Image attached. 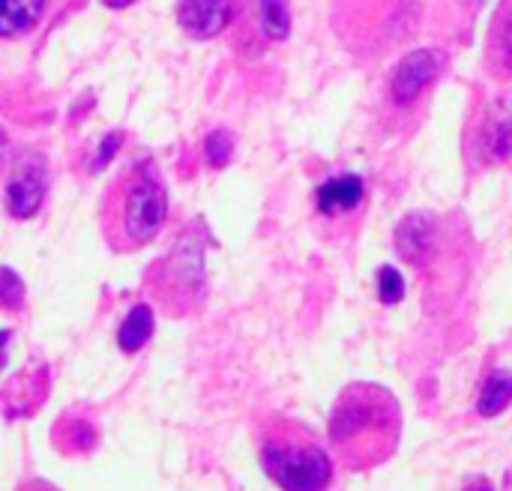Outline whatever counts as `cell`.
<instances>
[{
	"mask_svg": "<svg viewBox=\"0 0 512 491\" xmlns=\"http://www.w3.org/2000/svg\"><path fill=\"white\" fill-rule=\"evenodd\" d=\"M24 303V282L12 267H0V309H21Z\"/></svg>",
	"mask_w": 512,
	"mask_h": 491,
	"instance_id": "18",
	"label": "cell"
},
{
	"mask_svg": "<svg viewBox=\"0 0 512 491\" xmlns=\"http://www.w3.org/2000/svg\"><path fill=\"white\" fill-rule=\"evenodd\" d=\"M234 18V0H180L177 24L192 39H213Z\"/></svg>",
	"mask_w": 512,
	"mask_h": 491,
	"instance_id": "8",
	"label": "cell"
},
{
	"mask_svg": "<svg viewBox=\"0 0 512 491\" xmlns=\"http://www.w3.org/2000/svg\"><path fill=\"white\" fill-rule=\"evenodd\" d=\"M378 300L384 306H396L405 300V276L393 264H384L378 270Z\"/></svg>",
	"mask_w": 512,
	"mask_h": 491,
	"instance_id": "16",
	"label": "cell"
},
{
	"mask_svg": "<svg viewBox=\"0 0 512 491\" xmlns=\"http://www.w3.org/2000/svg\"><path fill=\"white\" fill-rule=\"evenodd\" d=\"M150 336H153V312H150V306H135L129 315H126V321L120 324V330H117V345H120V351H126V354H135V351H141L147 342H150Z\"/></svg>",
	"mask_w": 512,
	"mask_h": 491,
	"instance_id": "13",
	"label": "cell"
},
{
	"mask_svg": "<svg viewBox=\"0 0 512 491\" xmlns=\"http://www.w3.org/2000/svg\"><path fill=\"white\" fill-rule=\"evenodd\" d=\"M438 246V225L429 213H408L396 228V252L408 264H423Z\"/></svg>",
	"mask_w": 512,
	"mask_h": 491,
	"instance_id": "9",
	"label": "cell"
},
{
	"mask_svg": "<svg viewBox=\"0 0 512 491\" xmlns=\"http://www.w3.org/2000/svg\"><path fill=\"white\" fill-rule=\"evenodd\" d=\"M363 195H366V183L360 174H339L318 186L315 207L324 219H336V216L354 213L360 207Z\"/></svg>",
	"mask_w": 512,
	"mask_h": 491,
	"instance_id": "10",
	"label": "cell"
},
{
	"mask_svg": "<svg viewBox=\"0 0 512 491\" xmlns=\"http://www.w3.org/2000/svg\"><path fill=\"white\" fill-rule=\"evenodd\" d=\"M471 3H474V6H480V3H483V0H471Z\"/></svg>",
	"mask_w": 512,
	"mask_h": 491,
	"instance_id": "25",
	"label": "cell"
},
{
	"mask_svg": "<svg viewBox=\"0 0 512 491\" xmlns=\"http://www.w3.org/2000/svg\"><path fill=\"white\" fill-rule=\"evenodd\" d=\"M201 231V225H198ZM198 231H186L174 249L159 258L147 276L150 294L174 315H186L201 306L207 291V273H204V240Z\"/></svg>",
	"mask_w": 512,
	"mask_h": 491,
	"instance_id": "4",
	"label": "cell"
},
{
	"mask_svg": "<svg viewBox=\"0 0 512 491\" xmlns=\"http://www.w3.org/2000/svg\"><path fill=\"white\" fill-rule=\"evenodd\" d=\"M48 159L39 150H18L6 177L3 204L12 219H33L45 201Z\"/></svg>",
	"mask_w": 512,
	"mask_h": 491,
	"instance_id": "5",
	"label": "cell"
},
{
	"mask_svg": "<svg viewBox=\"0 0 512 491\" xmlns=\"http://www.w3.org/2000/svg\"><path fill=\"white\" fill-rule=\"evenodd\" d=\"M168 219V195L150 159L129 165L99 207L102 237L114 252H132L156 240Z\"/></svg>",
	"mask_w": 512,
	"mask_h": 491,
	"instance_id": "2",
	"label": "cell"
},
{
	"mask_svg": "<svg viewBox=\"0 0 512 491\" xmlns=\"http://www.w3.org/2000/svg\"><path fill=\"white\" fill-rule=\"evenodd\" d=\"M441 66L444 63H441V54L435 48L408 51L390 75V99L396 105H411L438 78Z\"/></svg>",
	"mask_w": 512,
	"mask_h": 491,
	"instance_id": "6",
	"label": "cell"
},
{
	"mask_svg": "<svg viewBox=\"0 0 512 491\" xmlns=\"http://www.w3.org/2000/svg\"><path fill=\"white\" fill-rule=\"evenodd\" d=\"M15 491H60L57 486H51V483H45V480H27V483H21Z\"/></svg>",
	"mask_w": 512,
	"mask_h": 491,
	"instance_id": "20",
	"label": "cell"
},
{
	"mask_svg": "<svg viewBox=\"0 0 512 491\" xmlns=\"http://www.w3.org/2000/svg\"><path fill=\"white\" fill-rule=\"evenodd\" d=\"M477 153L483 162H507L512 156V96H498L486 105L477 123Z\"/></svg>",
	"mask_w": 512,
	"mask_h": 491,
	"instance_id": "7",
	"label": "cell"
},
{
	"mask_svg": "<svg viewBox=\"0 0 512 491\" xmlns=\"http://www.w3.org/2000/svg\"><path fill=\"white\" fill-rule=\"evenodd\" d=\"M120 144H123V132H108L102 138V144H99V156L93 159V171H102L105 165H111V159H114Z\"/></svg>",
	"mask_w": 512,
	"mask_h": 491,
	"instance_id": "19",
	"label": "cell"
},
{
	"mask_svg": "<svg viewBox=\"0 0 512 491\" xmlns=\"http://www.w3.org/2000/svg\"><path fill=\"white\" fill-rule=\"evenodd\" d=\"M261 468L285 491H327L333 477L330 456L297 429H276L267 435Z\"/></svg>",
	"mask_w": 512,
	"mask_h": 491,
	"instance_id": "3",
	"label": "cell"
},
{
	"mask_svg": "<svg viewBox=\"0 0 512 491\" xmlns=\"http://www.w3.org/2000/svg\"><path fill=\"white\" fill-rule=\"evenodd\" d=\"M402 414L390 390L378 384L348 387L330 420V441L348 468H375L399 447Z\"/></svg>",
	"mask_w": 512,
	"mask_h": 491,
	"instance_id": "1",
	"label": "cell"
},
{
	"mask_svg": "<svg viewBox=\"0 0 512 491\" xmlns=\"http://www.w3.org/2000/svg\"><path fill=\"white\" fill-rule=\"evenodd\" d=\"M6 342H9V330L0 333V366H3V354H6Z\"/></svg>",
	"mask_w": 512,
	"mask_h": 491,
	"instance_id": "23",
	"label": "cell"
},
{
	"mask_svg": "<svg viewBox=\"0 0 512 491\" xmlns=\"http://www.w3.org/2000/svg\"><path fill=\"white\" fill-rule=\"evenodd\" d=\"M105 6H111V9H126V6H132L135 0H102Z\"/></svg>",
	"mask_w": 512,
	"mask_h": 491,
	"instance_id": "22",
	"label": "cell"
},
{
	"mask_svg": "<svg viewBox=\"0 0 512 491\" xmlns=\"http://www.w3.org/2000/svg\"><path fill=\"white\" fill-rule=\"evenodd\" d=\"M258 27L270 42H282L291 36V9L288 0H255Z\"/></svg>",
	"mask_w": 512,
	"mask_h": 491,
	"instance_id": "14",
	"label": "cell"
},
{
	"mask_svg": "<svg viewBox=\"0 0 512 491\" xmlns=\"http://www.w3.org/2000/svg\"><path fill=\"white\" fill-rule=\"evenodd\" d=\"M512 405V375L510 372H492L489 381L483 384L477 411L483 417H498Z\"/></svg>",
	"mask_w": 512,
	"mask_h": 491,
	"instance_id": "15",
	"label": "cell"
},
{
	"mask_svg": "<svg viewBox=\"0 0 512 491\" xmlns=\"http://www.w3.org/2000/svg\"><path fill=\"white\" fill-rule=\"evenodd\" d=\"M6 150H9V138H6L3 126H0V165H3V159H6Z\"/></svg>",
	"mask_w": 512,
	"mask_h": 491,
	"instance_id": "21",
	"label": "cell"
},
{
	"mask_svg": "<svg viewBox=\"0 0 512 491\" xmlns=\"http://www.w3.org/2000/svg\"><path fill=\"white\" fill-rule=\"evenodd\" d=\"M489 66L507 78L512 75V0H501L495 15H492V27H489Z\"/></svg>",
	"mask_w": 512,
	"mask_h": 491,
	"instance_id": "11",
	"label": "cell"
},
{
	"mask_svg": "<svg viewBox=\"0 0 512 491\" xmlns=\"http://www.w3.org/2000/svg\"><path fill=\"white\" fill-rule=\"evenodd\" d=\"M468 491H492V489H489V486H483V483H480V486H474V489H468Z\"/></svg>",
	"mask_w": 512,
	"mask_h": 491,
	"instance_id": "24",
	"label": "cell"
},
{
	"mask_svg": "<svg viewBox=\"0 0 512 491\" xmlns=\"http://www.w3.org/2000/svg\"><path fill=\"white\" fill-rule=\"evenodd\" d=\"M204 153H207V162L210 168H225L234 156V135L228 129H216L207 135L204 141Z\"/></svg>",
	"mask_w": 512,
	"mask_h": 491,
	"instance_id": "17",
	"label": "cell"
},
{
	"mask_svg": "<svg viewBox=\"0 0 512 491\" xmlns=\"http://www.w3.org/2000/svg\"><path fill=\"white\" fill-rule=\"evenodd\" d=\"M45 12V0H0V36L12 39L36 27Z\"/></svg>",
	"mask_w": 512,
	"mask_h": 491,
	"instance_id": "12",
	"label": "cell"
}]
</instances>
